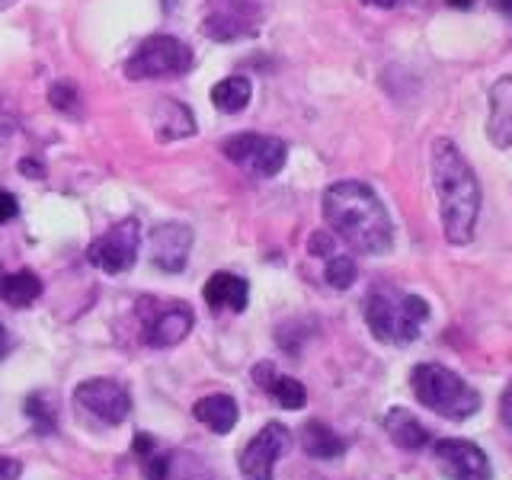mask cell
I'll use <instances>...</instances> for the list:
<instances>
[{
    "mask_svg": "<svg viewBox=\"0 0 512 480\" xmlns=\"http://www.w3.org/2000/svg\"><path fill=\"white\" fill-rule=\"evenodd\" d=\"M432 189L439 199V215H442V231L452 247L471 244L477 218H480V183L464 160V154L455 148V141L436 138L432 141Z\"/></svg>",
    "mask_w": 512,
    "mask_h": 480,
    "instance_id": "7a4b0ae2",
    "label": "cell"
},
{
    "mask_svg": "<svg viewBox=\"0 0 512 480\" xmlns=\"http://www.w3.org/2000/svg\"><path fill=\"white\" fill-rule=\"evenodd\" d=\"M253 378H256V384H260V388L266 391L269 388V381L276 378V368H272L269 362H263V365H256V372H253Z\"/></svg>",
    "mask_w": 512,
    "mask_h": 480,
    "instance_id": "f1b7e54d",
    "label": "cell"
},
{
    "mask_svg": "<svg viewBox=\"0 0 512 480\" xmlns=\"http://www.w3.org/2000/svg\"><path fill=\"white\" fill-rule=\"evenodd\" d=\"M496 7H500L503 13H509V16H512V0H496Z\"/></svg>",
    "mask_w": 512,
    "mask_h": 480,
    "instance_id": "d590c367",
    "label": "cell"
},
{
    "mask_svg": "<svg viewBox=\"0 0 512 480\" xmlns=\"http://www.w3.org/2000/svg\"><path fill=\"white\" fill-rule=\"evenodd\" d=\"M445 4L452 7V10H471V7H474V0H445Z\"/></svg>",
    "mask_w": 512,
    "mask_h": 480,
    "instance_id": "836d02e7",
    "label": "cell"
},
{
    "mask_svg": "<svg viewBox=\"0 0 512 480\" xmlns=\"http://www.w3.org/2000/svg\"><path fill=\"white\" fill-rule=\"evenodd\" d=\"M151 452H154V439L148 436V432H138V436H135V455L148 458Z\"/></svg>",
    "mask_w": 512,
    "mask_h": 480,
    "instance_id": "4dcf8cb0",
    "label": "cell"
},
{
    "mask_svg": "<svg viewBox=\"0 0 512 480\" xmlns=\"http://www.w3.org/2000/svg\"><path fill=\"white\" fill-rule=\"evenodd\" d=\"M311 253L314 256H320V260H327V256H333L336 253V247H333V234H327V231H317L314 237H311Z\"/></svg>",
    "mask_w": 512,
    "mask_h": 480,
    "instance_id": "484cf974",
    "label": "cell"
},
{
    "mask_svg": "<svg viewBox=\"0 0 512 480\" xmlns=\"http://www.w3.org/2000/svg\"><path fill=\"white\" fill-rule=\"evenodd\" d=\"M74 400L84 410H90L96 420H103L106 426H119L132 413V397L112 378H90L84 384H77Z\"/></svg>",
    "mask_w": 512,
    "mask_h": 480,
    "instance_id": "8fae6325",
    "label": "cell"
},
{
    "mask_svg": "<svg viewBox=\"0 0 512 480\" xmlns=\"http://www.w3.org/2000/svg\"><path fill=\"white\" fill-rule=\"evenodd\" d=\"M141 247V231L135 218L119 221L116 228H109L103 237H96L87 247V263L109 272V276H119L135 266V256Z\"/></svg>",
    "mask_w": 512,
    "mask_h": 480,
    "instance_id": "52a82bcc",
    "label": "cell"
},
{
    "mask_svg": "<svg viewBox=\"0 0 512 480\" xmlns=\"http://www.w3.org/2000/svg\"><path fill=\"white\" fill-rule=\"evenodd\" d=\"M151 125L160 141H180L196 135V119H192L189 106L180 100H157L151 112Z\"/></svg>",
    "mask_w": 512,
    "mask_h": 480,
    "instance_id": "2e32d148",
    "label": "cell"
},
{
    "mask_svg": "<svg viewBox=\"0 0 512 480\" xmlns=\"http://www.w3.org/2000/svg\"><path fill=\"white\" fill-rule=\"evenodd\" d=\"M192 413H196V420L202 426H208L212 432H218V436H224V432H231L237 426V400L228 397V394H208L202 400H196V407H192Z\"/></svg>",
    "mask_w": 512,
    "mask_h": 480,
    "instance_id": "ac0fdd59",
    "label": "cell"
},
{
    "mask_svg": "<svg viewBox=\"0 0 512 480\" xmlns=\"http://www.w3.org/2000/svg\"><path fill=\"white\" fill-rule=\"evenodd\" d=\"M324 221L336 237L352 250L368 256H384L394 247V228L388 208L381 205L375 189L359 180H340L324 192Z\"/></svg>",
    "mask_w": 512,
    "mask_h": 480,
    "instance_id": "6da1fadb",
    "label": "cell"
},
{
    "mask_svg": "<svg viewBox=\"0 0 512 480\" xmlns=\"http://www.w3.org/2000/svg\"><path fill=\"white\" fill-rule=\"evenodd\" d=\"M426 320H429V304L420 295L397 292V288H378L365 301V324L381 343L407 346L413 340H420Z\"/></svg>",
    "mask_w": 512,
    "mask_h": 480,
    "instance_id": "3957f363",
    "label": "cell"
},
{
    "mask_svg": "<svg viewBox=\"0 0 512 480\" xmlns=\"http://www.w3.org/2000/svg\"><path fill=\"white\" fill-rule=\"evenodd\" d=\"M288 445H292V432L282 423H266L240 452V474L247 480H272L276 461L288 452Z\"/></svg>",
    "mask_w": 512,
    "mask_h": 480,
    "instance_id": "9c48e42d",
    "label": "cell"
},
{
    "mask_svg": "<svg viewBox=\"0 0 512 480\" xmlns=\"http://www.w3.org/2000/svg\"><path fill=\"white\" fill-rule=\"evenodd\" d=\"M192 250V231L186 224H160L151 234V263L164 272H183Z\"/></svg>",
    "mask_w": 512,
    "mask_h": 480,
    "instance_id": "7c38bea8",
    "label": "cell"
},
{
    "mask_svg": "<svg viewBox=\"0 0 512 480\" xmlns=\"http://www.w3.org/2000/svg\"><path fill=\"white\" fill-rule=\"evenodd\" d=\"M26 416L32 420V426H36L42 436H48V432H55V420H58V407H55V397L48 391H36L26 397Z\"/></svg>",
    "mask_w": 512,
    "mask_h": 480,
    "instance_id": "603a6c76",
    "label": "cell"
},
{
    "mask_svg": "<svg viewBox=\"0 0 512 480\" xmlns=\"http://www.w3.org/2000/svg\"><path fill=\"white\" fill-rule=\"evenodd\" d=\"M23 474V464L16 461V458H7V455H0V480H16Z\"/></svg>",
    "mask_w": 512,
    "mask_h": 480,
    "instance_id": "83f0119b",
    "label": "cell"
},
{
    "mask_svg": "<svg viewBox=\"0 0 512 480\" xmlns=\"http://www.w3.org/2000/svg\"><path fill=\"white\" fill-rule=\"evenodd\" d=\"M192 48L176 36H151L138 45V52L125 61L128 80H160L180 77L192 68Z\"/></svg>",
    "mask_w": 512,
    "mask_h": 480,
    "instance_id": "5b68a950",
    "label": "cell"
},
{
    "mask_svg": "<svg viewBox=\"0 0 512 480\" xmlns=\"http://www.w3.org/2000/svg\"><path fill=\"white\" fill-rule=\"evenodd\" d=\"M256 29H260V10L253 0H208L202 32L212 42H237L256 36Z\"/></svg>",
    "mask_w": 512,
    "mask_h": 480,
    "instance_id": "ba28073f",
    "label": "cell"
},
{
    "mask_svg": "<svg viewBox=\"0 0 512 480\" xmlns=\"http://www.w3.org/2000/svg\"><path fill=\"white\" fill-rule=\"evenodd\" d=\"M7 352H10V333H7L4 324H0V359H4Z\"/></svg>",
    "mask_w": 512,
    "mask_h": 480,
    "instance_id": "d6a6232c",
    "label": "cell"
},
{
    "mask_svg": "<svg viewBox=\"0 0 512 480\" xmlns=\"http://www.w3.org/2000/svg\"><path fill=\"white\" fill-rule=\"evenodd\" d=\"M381 423H384V432L391 436V442L400 445V448H407V452H420L423 445H429L426 426L404 407H391L388 413H384Z\"/></svg>",
    "mask_w": 512,
    "mask_h": 480,
    "instance_id": "e0dca14e",
    "label": "cell"
},
{
    "mask_svg": "<svg viewBox=\"0 0 512 480\" xmlns=\"http://www.w3.org/2000/svg\"><path fill=\"white\" fill-rule=\"evenodd\" d=\"M48 100H52V106L58 112H77V90L71 84H55L52 93H48Z\"/></svg>",
    "mask_w": 512,
    "mask_h": 480,
    "instance_id": "d4e9b609",
    "label": "cell"
},
{
    "mask_svg": "<svg viewBox=\"0 0 512 480\" xmlns=\"http://www.w3.org/2000/svg\"><path fill=\"white\" fill-rule=\"evenodd\" d=\"M432 461L448 480H493L490 458L484 448L468 439H442L432 445Z\"/></svg>",
    "mask_w": 512,
    "mask_h": 480,
    "instance_id": "30bf717a",
    "label": "cell"
},
{
    "mask_svg": "<svg viewBox=\"0 0 512 480\" xmlns=\"http://www.w3.org/2000/svg\"><path fill=\"white\" fill-rule=\"evenodd\" d=\"M192 330V311L186 304H170V308L157 311L154 320L144 327V343L151 349H170L176 343H183Z\"/></svg>",
    "mask_w": 512,
    "mask_h": 480,
    "instance_id": "4fadbf2b",
    "label": "cell"
},
{
    "mask_svg": "<svg viewBox=\"0 0 512 480\" xmlns=\"http://www.w3.org/2000/svg\"><path fill=\"white\" fill-rule=\"evenodd\" d=\"M221 154L231 160V164L244 167L247 173L253 176H276L282 167H285V157H288V144L279 141V138H269V135H253V132H244V135H231L224 138L221 144Z\"/></svg>",
    "mask_w": 512,
    "mask_h": 480,
    "instance_id": "8992f818",
    "label": "cell"
},
{
    "mask_svg": "<svg viewBox=\"0 0 512 480\" xmlns=\"http://www.w3.org/2000/svg\"><path fill=\"white\" fill-rule=\"evenodd\" d=\"M39 295H42V282L36 272H29V269L10 272V276L0 279V298L13 304V308H29Z\"/></svg>",
    "mask_w": 512,
    "mask_h": 480,
    "instance_id": "44dd1931",
    "label": "cell"
},
{
    "mask_svg": "<svg viewBox=\"0 0 512 480\" xmlns=\"http://www.w3.org/2000/svg\"><path fill=\"white\" fill-rule=\"evenodd\" d=\"M362 4H368V7H384V10H391L397 0H362Z\"/></svg>",
    "mask_w": 512,
    "mask_h": 480,
    "instance_id": "e575fe53",
    "label": "cell"
},
{
    "mask_svg": "<svg viewBox=\"0 0 512 480\" xmlns=\"http://www.w3.org/2000/svg\"><path fill=\"white\" fill-rule=\"evenodd\" d=\"M16 212H20V205H16V196H10L7 189H0V224L13 221Z\"/></svg>",
    "mask_w": 512,
    "mask_h": 480,
    "instance_id": "4316f807",
    "label": "cell"
},
{
    "mask_svg": "<svg viewBox=\"0 0 512 480\" xmlns=\"http://www.w3.org/2000/svg\"><path fill=\"white\" fill-rule=\"evenodd\" d=\"M301 448L308 452L311 458H320V461H330V458H340L346 452V442L336 436V432L320 423V420H308L301 426Z\"/></svg>",
    "mask_w": 512,
    "mask_h": 480,
    "instance_id": "d6986e66",
    "label": "cell"
},
{
    "mask_svg": "<svg viewBox=\"0 0 512 480\" xmlns=\"http://www.w3.org/2000/svg\"><path fill=\"white\" fill-rule=\"evenodd\" d=\"M410 388L416 394V400L439 413L442 420H471V416L480 410V394L471 388L468 381L458 378L452 368H445L439 362H420L410 372Z\"/></svg>",
    "mask_w": 512,
    "mask_h": 480,
    "instance_id": "277c9868",
    "label": "cell"
},
{
    "mask_svg": "<svg viewBox=\"0 0 512 480\" xmlns=\"http://www.w3.org/2000/svg\"><path fill=\"white\" fill-rule=\"evenodd\" d=\"M202 298L208 308H215V311L228 308V311L240 314L250 301V285H247V279L234 276V272H215V276L205 282Z\"/></svg>",
    "mask_w": 512,
    "mask_h": 480,
    "instance_id": "9a60e30c",
    "label": "cell"
},
{
    "mask_svg": "<svg viewBox=\"0 0 512 480\" xmlns=\"http://www.w3.org/2000/svg\"><path fill=\"white\" fill-rule=\"evenodd\" d=\"M250 96H253V87H250V77H244V74H231V77L218 80V84L212 87L215 109L228 112V116H234V112H244L247 103H250Z\"/></svg>",
    "mask_w": 512,
    "mask_h": 480,
    "instance_id": "ffe728a7",
    "label": "cell"
},
{
    "mask_svg": "<svg viewBox=\"0 0 512 480\" xmlns=\"http://www.w3.org/2000/svg\"><path fill=\"white\" fill-rule=\"evenodd\" d=\"M487 138L496 144V148H512V74L500 77L490 87Z\"/></svg>",
    "mask_w": 512,
    "mask_h": 480,
    "instance_id": "5bb4252c",
    "label": "cell"
},
{
    "mask_svg": "<svg viewBox=\"0 0 512 480\" xmlns=\"http://www.w3.org/2000/svg\"><path fill=\"white\" fill-rule=\"evenodd\" d=\"M500 416H503V423H506V429H512V384L503 391V397H500Z\"/></svg>",
    "mask_w": 512,
    "mask_h": 480,
    "instance_id": "f546056e",
    "label": "cell"
},
{
    "mask_svg": "<svg viewBox=\"0 0 512 480\" xmlns=\"http://www.w3.org/2000/svg\"><path fill=\"white\" fill-rule=\"evenodd\" d=\"M327 282L333 288H340V292H346V288L356 282V263H352V256H343V253H333L327 256Z\"/></svg>",
    "mask_w": 512,
    "mask_h": 480,
    "instance_id": "cb8c5ba5",
    "label": "cell"
},
{
    "mask_svg": "<svg viewBox=\"0 0 512 480\" xmlns=\"http://www.w3.org/2000/svg\"><path fill=\"white\" fill-rule=\"evenodd\" d=\"M266 394H272V400H276L282 410H301L304 404H308V391H304V384L298 378H288V375L272 378Z\"/></svg>",
    "mask_w": 512,
    "mask_h": 480,
    "instance_id": "7402d4cb",
    "label": "cell"
},
{
    "mask_svg": "<svg viewBox=\"0 0 512 480\" xmlns=\"http://www.w3.org/2000/svg\"><path fill=\"white\" fill-rule=\"evenodd\" d=\"M0 4H4V0H0Z\"/></svg>",
    "mask_w": 512,
    "mask_h": 480,
    "instance_id": "8d00e7d4",
    "label": "cell"
},
{
    "mask_svg": "<svg viewBox=\"0 0 512 480\" xmlns=\"http://www.w3.org/2000/svg\"><path fill=\"white\" fill-rule=\"evenodd\" d=\"M20 170H23L26 176H32V180H42V176H45V167H42V164H36V160H23Z\"/></svg>",
    "mask_w": 512,
    "mask_h": 480,
    "instance_id": "1f68e13d",
    "label": "cell"
}]
</instances>
